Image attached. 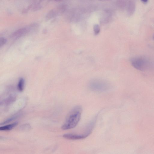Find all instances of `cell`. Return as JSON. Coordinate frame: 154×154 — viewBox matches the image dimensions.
<instances>
[{"instance_id": "6da1fadb", "label": "cell", "mask_w": 154, "mask_h": 154, "mask_svg": "<svg viewBox=\"0 0 154 154\" xmlns=\"http://www.w3.org/2000/svg\"><path fill=\"white\" fill-rule=\"evenodd\" d=\"M83 111L82 106H76L72 109L62 127L64 130L73 128L76 126L80 119Z\"/></svg>"}, {"instance_id": "7a4b0ae2", "label": "cell", "mask_w": 154, "mask_h": 154, "mask_svg": "<svg viewBox=\"0 0 154 154\" xmlns=\"http://www.w3.org/2000/svg\"><path fill=\"white\" fill-rule=\"evenodd\" d=\"M131 62L134 67L141 71H146L153 65L152 63L149 59L143 56L133 57L131 59Z\"/></svg>"}, {"instance_id": "3957f363", "label": "cell", "mask_w": 154, "mask_h": 154, "mask_svg": "<svg viewBox=\"0 0 154 154\" xmlns=\"http://www.w3.org/2000/svg\"><path fill=\"white\" fill-rule=\"evenodd\" d=\"M88 87L91 90L94 91L103 92L108 90L111 86L108 82L104 80L94 79L89 82Z\"/></svg>"}, {"instance_id": "277c9868", "label": "cell", "mask_w": 154, "mask_h": 154, "mask_svg": "<svg viewBox=\"0 0 154 154\" xmlns=\"http://www.w3.org/2000/svg\"><path fill=\"white\" fill-rule=\"evenodd\" d=\"M30 27H24L19 29L11 35V38L18 39L24 36L30 31Z\"/></svg>"}, {"instance_id": "5b68a950", "label": "cell", "mask_w": 154, "mask_h": 154, "mask_svg": "<svg viewBox=\"0 0 154 154\" xmlns=\"http://www.w3.org/2000/svg\"><path fill=\"white\" fill-rule=\"evenodd\" d=\"M18 122H15L14 123L9 124V125L3 126L0 127V130L1 131H9L11 130L16 127L18 125Z\"/></svg>"}, {"instance_id": "8992f818", "label": "cell", "mask_w": 154, "mask_h": 154, "mask_svg": "<svg viewBox=\"0 0 154 154\" xmlns=\"http://www.w3.org/2000/svg\"><path fill=\"white\" fill-rule=\"evenodd\" d=\"M25 80L23 78L20 79L18 82V90L20 92H22L24 90L25 86Z\"/></svg>"}, {"instance_id": "52a82bcc", "label": "cell", "mask_w": 154, "mask_h": 154, "mask_svg": "<svg viewBox=\"0 0 154 154\" xmlns=\"http://www.w3.org/2000/svg\"><path fill=\"white\" fill-rule=\"evenodd\" d=\"M57 11L53 10L50 11V12L48 13L47 16H46V19L49 20L52 18L54 17L57 15Z\"/></svg>"}, {"instance_id": "ba28073f", "label": "cell", "mask_w": 154, "mask_h": 154, "mask_svg": "<svg viewBox=\"0 0 154 154\" xmlns=\"http://www.w3.org/2000/svg\"><path fill=\"white\" fill-rule=\"evenodd\" d=\"M93 30L94 33L96 35L99 34L100 31V28L99 25L96 24L94 26Z\"/></svg>"}, {"instance_id": "9c48e42d", "label": "cell", "mask_w": 154, "mask_h": 154, "mask_svg": "<svg viewBox=\"0 0 154 154\" xmlns=\"http://www.w3.org/2000/svg\"><path fill=\"white\" fill-rule=\"evenodd\" d=\"M18 116L15 115L12 116V118L8 119H7L6 120H5V121L3 122V123L1 124V125H4V124H6L9 123V122H10L11 121H12L13 120L17 118Z\"/></svg>"}, {"instance_id": "30bf717a", "label": "cell", "mask_w": 154, "mask_h": 154, "mask_svg": "<svg viewBox=\"0 0 154 154\" xmlns=\"http://www.w3.org/2000/svg\"><path fill=\"white\" fill-rule=\"evenodd\" d=\"M6 40L4 38H1L0 39V47H1L6 43Z\"/></svg>"}, {"instance_id": "8fae6325", "label": "cell", "mask_w": 154, "mask_h": 154, "mask_svg": "<svg viewBox=\"0 0 154 154\" xmlns=\"http://www.w3.org/2000/svg\"><path fill=\"white\" fill-rule=\"evenodd\" d=\"M31 127L30 126L29 124H26L21 126V129L23 130H27L29 129Z\"/></svg>"}, {"instance_id": "7c38bea8", "label": "cell", "mask_w": 154, "mask_h": 154, "mask_svg": "<svg viewBox=\"0 0 154 154\" xmlns=\"http://www.w3.org/2000/svg\"><path fill=\"white\" fill-rule=\"evenodd\" d=\"M141 1L144 3H146L148 1V0H141Z\"/></svg>"}, {"instance_id": "4fadbf2b", "label": "cell", "mask_w": 154, "mask_h": 154, "mask_svg": "<svg viewBox=\"0 0 154 154\" xmlns=\"http://www.w3.org/2000/svg\"><path fill=\"white\" fill-rule=\"evenodd\" d=\"M153 40H154V35H153Z\"/></svg>"}]
</instances>
